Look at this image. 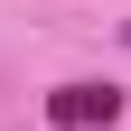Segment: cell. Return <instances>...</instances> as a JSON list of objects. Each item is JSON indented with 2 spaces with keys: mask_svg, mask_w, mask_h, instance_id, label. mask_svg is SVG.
<instances>
[{
  "mask_svg": "<svg viewBox=\"0 0 131 131\" xmlns=\"http://www.w3.org/2000/svg\"><path fill=\"white\" fill-rule=\"evenodd\" d=\"M47 122L56 131H112L122 122V84H56L47 94Z\"/></svg>",
  "mask_w": 131,
  "mask_h": 131,
  "instance_id": "1",
  "label": "cell"
}]
</instances>
